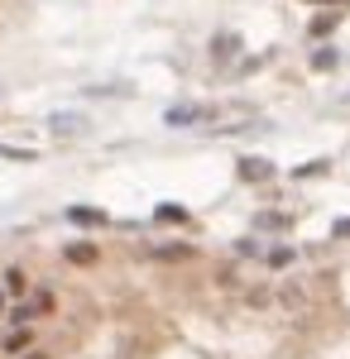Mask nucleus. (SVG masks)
<instances>
[{
  "label": "nucleus",
  "instance_id": "16",
  "mask_svg": "<svg viewBox=\"0 0 350 359\" xmlns=\"http://www.w3.org/2000/svg\"><path fill=\"white\" fill-rule=\"evenodd\" d=\"M331 235H336V240H346V235H350V220H336V225H331Z\"/></svg>",
  "mask_w": 350,
  "mask_h": 359
},
{
  "label": "nucleus",
  "instance_id": "17",
  "mask_svg": "<svg viewBox=\"0 0 350 359\" xmlns=\"http://www.w3.org/2000/svg\"><path fill=\"white\" fill-rule=\"evenodd\" d=\"M29 359H48V355H29Z\"/></svg>",
  "mask_w": 350,
  "mask_h": 359
},
{
  "label": "nucleus",
  "instance_id": "10",
  "mask_svg": "<svg viewBox=\"0 0 350 359\" xmlns=\"http://www.w3.org/2000/svg\"><path fill=\"white\" fill-rule=\"evenodd\" d=\"M68 259H72V264H92V259H96V245H72Z\"/></svg>",
  "mask_w": 350,
  "mask_h": 359
},
{
  "label": "nucleus",
  "instance_id": "3",
  "mask_svg": "<svg viewBox=\"0 0 350 359\" xmlns=\"http://www.w3.org/2000/svg\"><path fill=\"white\" fill-rule=\"evenodd\" d=\"M212 110L207 105H173L168 110V125H192V120H207Z\"/></svg>",
  "mask_w": 350,
  "mask_h": 359
},
{
  "label": "nucleus",
  "instance_id": "1",
  "mask_svg": "<svg viewBox=\"0 0 350 359\" xmlns=\"http://www.w3.org/2000/svg\"><path fill=\"white\" fill-rule=\"evenodd\" d=\"M278 302H283V307H288L293 316H302V311L312 307V292H307L302 283H283V292H278Z\"/></svg>",
  "mask_w": 350,
  "mask_h": 359
},
{
  "label": "nucleus",
  "instance_id": "11",
  "mask_svg": "<svg viewBox=\"0 0 350 359\" xmlns=\"http://www.w3.org/2000/svg\"><path fill=\"white\" fill-rule=\"evenodd\" d=\"M312 68H317V72H331V68H336V48H322V53L312 58Z\"/></svg>",
  "mask_w": 350,
  "mask_h": 359
},
{
  "label": "nucleus",
  "instance_id": "4",
  "mask_svg": "<svg viewBox=\"0 0 350 359\" xmlns=\"http://www.w3.org/2000/svg\"><path fill=\"white\" fill-rule=\"evenodd\" d=\"M68 220H72V225H106V216H101V211H92V206H72V211H68Z\"/></svg>",
  "mask_w": 350,
  "mask_h": 359
},
{
  "label": "nucleus",
  "instance_id": "7",
  "mask_svg": "<svg viewBox=\"0 0 350 359\" xmlns=\"http://www.w3.org/2000/svg\"><path fill=\"white\" fill-rule=\"evenodd\" d=\"M254 225H259V230H288L293 220H288V216H278V211H264V216H259Z\"/></svg>",
  "mask_w": 350,
  "mask_h": 359
},
{
  "label": "nucleus",
  "instance_id": "2",
  "mask_svg": "<svg viewBox=\"0 0 350 359\" xmlns=\"http://www.w3.org/2000/svg\"><path fill=\"white\" fill-rule=\"evenodd\" d=\"M240 178L264 182V178H274V168H269V158H240Z\"/></svg>",
  "mask_w": 350,
  "mask_h": 359
},
{
  "label": "nucleus",
  "instance_id": "13",
  "mask_svg": "<svg viewBox=\"0 0 350 359\" xmlns=\"http://www.w3.org/2000/svg\"><path fill=\"white\" fill-rule=\"evenodd\" d=\"M187 254H192L187 245H168V249H158V259H187Z\"/></svg>",
  "mask_w": 350,
  "mask_h": 359
},
{
  "label": "nucleus",
  "instance_id": "18",
  "mask_svg": "<svg viewBox=\"0 0 350 359\" xmlns=\"http://www.w3.org/2000/svg\"><path fill=\"white\" fill-rule=\"evenodd\" d=\"M0 311H5V297H0Z\"/></svg>",
  "mask_w": 350,
  "mask_h": 359
},
{
  "label": "nucleus",
  "instance_id": "14",
  "mask_svg": "<svg viewBox=\"0 0 350 359\" xmlns=\"http://www.w3.org/2000/svg\"><path fill=\"white\" fill-rule=\"evenodd\" d=\"M24 345H29V331H14V336L5 340V350H10V355H14V350H24Z\"/></svg>",
  "mask_w": 350,
  "mask_h": 359
},
{
  "label": "nucleus",
  "instance_id": "6",
  "mask_svg": "<svg viewBox=\"0 0 350 359\" xmlns=\"http://www.w3.org/2000/svg\"><path fill=\"white\" fill-rule=\"evenodd\" d=\"M336 24H341V10H327V14H317V19H312V34H331Z\"/></svg>",
  "mask_w": 350,
  "mask_h": 359
},
{
  "label": "nucleus",
  "instance_id": "12",
  "mask_svg": "<svg viewBox=\"0 0 350 359\" xmlns=\"http://www.w3.org/2000/svg\"><path fill=\"white\" fill-rule=\"evenodd\" d=\"M5 287H10V292H24V287H29L24 269H10V273H5Z\"/></svg>",
  "mask_w": 350,
  "mask_h": 359
},
{
  "label": "nucleus",
  "instance_id": "5",
  "mask_svg": "<svg viewBox=\"0 0 350 359\" xmlns=\"http://www.w3.org/2000/svg\"><path fill=\"white\" fill-rule=\"evenodd\" d=\"M235 48H240V39H235V34H221V39L212 43V58L226 63V58H235Z\"/></svg>",
  "mask_w": 350,
  "mask_h": 359
},
{
  "label": "nucleus",
  "instance_id": "8",
  "mask_svg": "<svg viewBox=\"0 0 350 359\" xmlns=\"http://www.w3.org/2000/svg\"><path fill=\"white\" fill-rule=\"evenodd\" d=\"M53 130H58V134H77L82 120H77V115H53Z\"/></svg>",
  "mask_w": 350,
  "mask_h": 359
},
{
  "label": "nucleus",
  "instance_id": "9",
  "mask_svg": "<svg viewBox=\"0 0 350 359\" xmlns=\"http://www.w3.org/2000/svg\"><path fill=\"white\" fill-rule=\"evenodd\" d=\"M158 220H163V225H183L187 211H183V206H158Z\"/></svg>",
  "mask_w": 350,
  "mask_h": 359
},
{
  "label": "nucleus",
  "instance_id": "15",
  "mask_svg": "<svg viewBox=\"0 0 350 359\" xmlns=\"http://www.w3.org/2000/svg\"><path fill=\"white\" fill-rule=\"evenodd\" d=\"M0 158H24V163H29L34 154H24V149H5V144H0Z\"/></svg>",
  "mask_w": 350,
  "mask_h": 359
}]
</instances>
